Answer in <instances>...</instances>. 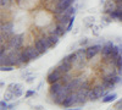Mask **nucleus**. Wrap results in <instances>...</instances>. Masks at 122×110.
Instances as JSON below:
<instances>
[{"label":"nucleus","instance_id":"1","mask_svg":"<svg viewBox=\"0 0 122 110\" xmlns=\"http://www.w3.org/2000/svg\"><path fill=\"white\" fill-rule=\"evenodd\" d=\"M40 55V54L34 45H27V47H23L21 49V60L23 65H27L29 64L30 61H33V60H37Z\"/></svg>","mask_w":122,"mask_h":110},{"label":"nucleus","instance_id":"2","mask_svg":"<svg viewBox=\"0 0 122 110\" xmlns=\"http://www.w3.org/2000/svg\"><path fill=\"white\" fill-rule=\"evenodd\" d=\"M70 93H71V91L68 89V87L67 86H64L56 94H48V97L51 98V100H50L51 103H54L55 105L61 106V105H62V103L65 102V99L70 95Z\"/></svg>","mask_w":122,"mask_h":110},{"label":"nucleus","instance_id":"3","mask_svg":"<svg viewBox=\"0 0 122 110\" xmlns=\"http://www.w3.org/2000/svg\"><path fill=\"white\" fill-rule=\"evenodd\" d=\"M106 94H107V91L104 89V87L101 86V78H100V82L97 83L93 88H90L88 98H89V102H95L100 98H104Z\"/></svg>","mask_w":122,"mask_h":110},{"label":"nucleus","instance_id":"4","mask_svg":"<svg viewBox=\"0 0 122 110\" xmlns=\"http://www.w3.org/2000/svg\"><path fill=\"white\" fill-rule=\"evenodd\" d=\"M7 49H22L25 45V36L23 34H14L7 42H5Z\"/></svg>","mask_w":122,"mask_h":110},{"label":"nucleus","instance_id":"5","mask_svg":"<svg viewBox=\"0 0 122 110\" xmlns=\"http://www.w3.org/2000/svg\"><path fill=\"white\" fill-rule=\"evenodd\" d=\"M33 45L36 47V49H37V50L42 54V55H43L44 53H46L49 49H50L49 43H48V41H46V36H40V37L36 38L34 42H33Z\"/></svg>","mask_w":122,"mask_h":110},{"label":"nucleus","instance_id":"6","mask_svg":"<svg viewBox=\"0 0 122 110\" xmlns=\"http://www.w3.org/2000/svg\"><path fill=\"white\" fill-rule=\"evenodd\" d=\"M62 75H64V73L61 72L56 66L51 67V68L49 70L48 75H46V82H48V84H51V83H54V82L60 81L61 77H62Z\"/></svg>","mask_w":122,"mask_h":110},{"label":"nucleus","instance_id":"7","mask_svg":"<svg viewBox=\"0 0 122 110\" xmlns=\"http://www.w3.org/2000/svg\"><path fill=\"white\" fill-rule=\"evenodd\" d=\"M101 44H93V45H88L87 47V59L88 60H92V59H94L98 54H100L101 52Z\"/></svg>","mask_w":122,"mask_h":110},{"label":"nucleus","instance_id":"8","mask_svg":"<svg viewBox=\"0 0 122 110\" xmlns=\"http://www.w3.org/2000/svg\"><path fill=\"white\" fill-rule=\"evenodd\" d=\"M77 100H78V94H77V91L71 92V93H70V95L65 99V102L62 103V105H61V106H64L65 109H68V108L73 106V105H77Z\"/></svg>","mask_w":122,"mask_h":110},{"label":"nucleus","instance_id":"9","mask_svg":"<svg viewBox=\"0 0 122 110\" xmlns=\"http://www.w3.org/2000/svg\"><path fill=\"white\" fill-rule=\"evenodd\" d=\"M56 67H57L62 73H68V72H71V71L73 70V65L71 64L70 61H66V60H64V59L60 60V63L56 65Z\"/></svg>","mask_w":122,"mask_h":110},{"label":"nucleus","instance_id":"10","mask_svg":"<svg viewBox=\"0 0 122 110\" xmlns=\"http://www.w3.org/2000/svg\"><path fill=\"white\" fill-rule=\"evenodd\" d=\"M70 20H71V16H68L67 14L64 12H61V14H57V15H54V21L56 23H60V25H64L67 27L68 22H70Z\"/></svg>","mask_w":122,"mask_h":110},{"label":"nucleus","instance_id":"11","mask_svg":"<svg viewBox=\"0 0 122 110\" xmlns=\"http://www.w3.org/2000/svg\"><path fill=\"white\" fill-rule=\"evenodd\" d=\"M117 9V4L114 1V0H106L105 4H104V7H103V12L106 14V15H110L112 11Z\"/></svg>","mask_w":122,"mask_h":110},{"label":"nucleus","instance_id":"12","mask_svg":"<svg viewBox=\"0 0 122 110\" xmlns=\"http://www.w3.org/2000/svg\"><path fill=\"white\" fill-rule=\"evenodd\" d=\"M64 86H66V84H64L62 82H61V79H60V81H57V82H54V83H51V84H49L48 94H56Z\"/></svg>","mask_w":122,"mask_h":110},{"label":"nucleus","instance_id":"13","mask_svg":"<svg viewBox=\"0 0 122 110\" xmlns=\"http://www.w3.org/2000/svg\"><path fill=\"white\" fill-rule=\"evenodd\" d=\"M112 47H114V43L112 42H106L103 44V47H101V52H100V55L101 58H104V56H107L111 54V50H112Z\"/></svg>","mask_w":122,"mask_h":110},{"label":"nucleus","instance_id":"14","mask_svg":"<svg viewBox=\"0 0 122 110\" xmlns=\"http://www.w3.org/2000/svg\"><path fill=\"white\" fill-rule=\"evenodd\" d=\"M46 41H48L50 48H54V47L59 43L60 37H59L57 34H55V33H49V34H46Z\"/></svg>","mask_w":122,"mask_h":110},{"label":"nucleus","instance_id":"15","mask_svg":"<svg viewBox=\"0 0 122 110\" xmlns=\"http://www.w3.org/2000/svg\"><path fill=\"white\" fill-rule=\"evenodd\" d=\"M110 17L117 22H122V10L121 9H116L115 11H112L110 14Z\"/></svg>","mask_w":122,"mask_h":110},{"label":"nucleus","instance_id":"16","mask_svg":"<svg viewBox=\"0 0 122 110\" xmlns=\"http://www.w3.org/2000/svg\"><path fill=\"white\" fill-rule=\"evenodd\" d=\"M67 32V29H66V26L64 25H60V23H56V28H55V34H57L59 37H62L65 36Z\"/></svg>","mask_w":122,"mask_h":110},{"label":"nucleus","instance_id":"17","mask_svg":"<svg viewBox=\"0 0 122 110\" xmlns=\"http://www.w3.org/2000/svg\"><path fill=\"white\" fill-rule=\"evenodd\" d=\"M62 59H64V60H66V61H70L72 65H75V64H76V61H77V54H76V52H72V53H70L68 55L64 56Z\"/></svg>","mask_w":122,"mask_h":110},{"label":"nucleus","instance_id":"18","mask_svg":"<svg viewBox=\"0 0 122 110\" xmlns=\"http://www.w3.org/2000/svg\"><path fill=\"white\" fill-rule=\"evenodd\" d=\"M116 98H117V94H116V93H110V94L107 93L104 98H101V102L105 103V104H106V103H111V102H114Z\"/></svg>","mask_w":122,"mask_h":110},{"label":"nucleus","instance_id":"19","mask_svg":"<svg viewBox=\"0 0 122 110\" xmlns=\"http://www.w3.org/2000/svg\"><path fill=\"white\" fill-rule=\"evenodd\" d=\"M94 22H95L94 16H88V17L83 18V25H84L86 27H88V28H92V26L94 25Z\"/></svg>","mask_w":122,"mask_h":110},{"label":"nucleus","instance_id":"20","mask_svg":"<svg viewBox=\"0 0 122 110\" xmlns=\"http://www.w3.org/2000/svg\"><path fill=\"white\" fill-rule=\"evenodd\" d=\"M112 21H114V20L110 17V15L104 14V16H101V26H107V25H110Z\"/></svg>","mask_w":122,"mask_h":110},{"label":"nucleus","instance_id":"21","mask_svg":"<svg viewBox=\"0 0 122 110\" xmlns=\"http://www.w3.org/2000/svg\"><path fill=\"white\" fill-rule=\"evenodd\" d=\"M15 3V0H0V5H1V9H9Z\"/></svg>","mask_w":122,"mask_h":110},{"label":"nucleus","instance_id":"22","mask_svg":"<svg viewBox=\"0 0 122 110\" xmlns=\"http://www.w3.org/2000/svg\"><path fill=\"white\" fill-rule=\"evenodd\" d=\"M72 78H73V76L70 75V72H68V73H64L62 77H61V82H62L64 84H68V82H70Z\"/></svg>","mask_w":122,"mask_h":110},{"label":"nucleus","instance_id":"23","mask_svg":"<svg viewBox=\"0 0 122 110\" xmlns=\"http://www.w3.org/2000/svg\"><path fill=\"white\" fill-rule=\"evenodd\" d=\"M15 68L14 65H0V71L1 72H10Z\"/></svg>","mask_w":122,"mask_h":110},{"label":"nucleus","instance_id":"24","mask_svg":"<svg viewBox=\"0 0 122 110\" xmlns=\"http://www.w3.org/2000/svg\"><path fill=\"white\" fill-rule=\"evenodd\" d=\"M4 99L6 102H9V100H12V99H15V94H14V92H11V91H7L5 92V94H4Z\"/></svg>","mask_w":122,"mask_h":110},{"label":"nucleus","instance_id":"25","mask_svg":"<svg viewBox=\"0 0 122 110\" xmlns=\"http://www.w3.org/2000/svg\"><path fill=\"white\" fill-rule=\"evenodd\" d=\"M92 33H93V36H95V37H99L100 36V26H98V25L92 26Z\"/></svg>","mask_w":122,"mask_h":110},{"label":"nucleus","instance_id":"26","mask_svg":"<svg viewBox=\"0 0 122 110\" xmlns=\"http://www.w3.org/2000/svg\"><path fill=\"white\" fill-rule=\"evenodd\" d=\"M78 44H79V47H87V45L89 44V39H88L87 37L81 38L79 41H78Z\"/></svg>","mask_w":122,"mask_h":110},{"label":"nucleus","instance_id":"27","mask_svg":"<svg viewBox=\"0 0 122 110\" xmlns=\"http://www.w3.org/2000/svg\"><path fill=\"white\" fill-rule=\"evenodd\" d=\"M65 14H67L68 16H75V14H76V7H73V6L67 7V9L65 10Z\"/></svg>","mask_w":122,"mask_h":110},{"label":"nucleus","instance_id":"28","mask_svg":"<svg viewBox=\"0 0 122 110\" xmlns=\"http://www.w3.org/2000/svg\"><path fill=\"white\" fill-rule=\"evenodd\" d=\"M14 94H15V98H21L22 94H23V89H22V87H20V88L15 89V91H14Z\"/></svg>","mask_w":122,"mask_h":110},{"label":"nucleus","instance_id":"29","mask_svg":"<svg viewBox=\"0 0 122 110\" xmlns=\"http://www.w3.org/2000/svg\"><path fill=\"white\" fill-rule=\"evenodd\" d=\"M73 22H75V16H71V20H70V22H68V25H67V27H66L67 32L72 31V26H73Z\"/></svg>","mask_w":122,"mask_h":110},{"label":"nucleus","instance_id":"30","mask_svg":"<svg viewBox=\"0 0 122 110\" xmlns=\"http://www.w3.org/2000/svg\"><path fill=\"white\" fill-rule=\"evenodd\" d=\"M34 79H36V76H27L26 78H25V82L26 83H28V84H32L33 82H34Z\"/></svg>","mask_w":122,"mask_h":110},{"label":"nucleus","instance_id":"31","mask_svg":"<svg viewBox=\"0 0 122 110\" xmlns=\"http://www.w3.org/2000/svg\"><path fill=\"white\" fill-rule=\"evenodd\" d=\"M37 93L33 91V89H28V91L26 92V94H25V98H30V97H34Z\"/></svg>","mask_w":122,"mask_h":110},{"label":"nucleus","instance_id":"32","mask_svg":"<svg viewBox=\"0 0 122 110\" xmlns=\"http://www.w3.org/2000/svg\"><path fill=\"white\" fill-rule=\"evenodd\" d=\"M114 109H116V110H122V99H120L118 102H116V103L114 104Z\"/></svg>","mask_w":122,"mask_h":110},{"label":"nucleus","instance_id":"33","mask_svg":"<svg viewBox=\"0 0 122 110\" xmlns=\"http://www.w3.org/2000/svg\"><path fill=\"white\" fill-rule=\"evenodd\" d=\"M0 109H1V110L9 109V104L5 102V99H4V100H1V102H0Z\"/></svg>","mask_w":122,"mask_h":110},{"label":"nucleus","instance_id":"34","mask_svg":"<svg viewBox=\"0 0 122 110\" xmlns=\"http://www.w3.org/2000/svg\"><path fill=\"white\" fill-rule=\"evenodd\" d=\"M77 47H79L78 42H76V43H73V44H71V45L68 47V50H73V49H76Z\"/></svg>","mask_w":122,"mask_h":110},{"label":"nucleus","instance_id":"35","mask_svg":"<svg viewBox=\"0 0 122 110\" xmlns=\"http://www.w3.org/2000/svg\"><path fill=\"white\" fill-rule=\"evenodd\" d=\"M33 109H36V110H40V109H43V106H42V105H36V106H33Z\"/></svg>","mask_w":122,"mask_h":110},{"label":"nucleus","instance_id":"36","mask_svg":"<svg viewBox=\"0 0 122 110\" xmlns=\"http://www.w3.org/2000/svg\"><path fill=\"white\" fill-rule=\"evenodd\" d=\"M117 75H120L122 77V67L121 68H117Z\"/></svg>","mask_w":122,"mask_h":110}]
</instances>
